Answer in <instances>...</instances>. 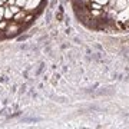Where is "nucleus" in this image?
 <instances>
[{
  "mask_svg": "<svg viewBox=\"0 0 129 129\" xmlns=\"http://www.w3.org/2000/svg\"><path fill=\"white\" fill-rule=\"evenodd\" d=\"M42 0H26V5H24V9L27 12H33L35 9H37V6L40 5Z\"/></svg>",
  "mask_w": 129,
  "mask_h": 129,
  "instance_id": "obj_1",
  "label": "nucleus"
},
{
  "mask_svg": "<svg viewBox=\"0 0 129 129\" xmlns=\"http://www.w3.org/2000/svg\"><path fill=\"white\" fill-rule=\"evenodd\" d=\"M19 29H20V27H19V24L14 22L13 24H9V26H7V29H6V35H7V36H13V35L17 33Z\"/></svg>",
  "mask_w": 129,
  "mask_h": 129,
  "instance_id": "obj_2",
  "label": "nucleus"
},
{
  "mask_svg": "<svg viewBox=\"0 0 129 129\" xmlns=\"http://www.w3.org/2000/svg\"><path fill=\"white\" fill-rule=\"evenodd\" d=\"M6 19H12L13 17V13H12V10L10 9H5V14H3Z\"/></svg>",
  "mask_w": 129,
  "mask_h": 129,
  "instance_id": "obj_3",
  "label": "nucleus"
},
{
  "mask_svg": "<svg viewBox=\"0 0 129 129\" xmlns=\"http://www.w3.org/2000/svg\"><path fill=\"white\" fill-rule=\"evenodd\" d=\"M128 17H129V12L123 10V12L120 13V16H119V20H123V19H128Z\"/></svg>",
  "mask_w": 129,
  "mask_h": 129,
  "instance_id": "obj_4",
  "label": "nucleus"
},
{
  "mask_svg": "<svg viewBox=\"0 0 129 129\" xmlns=\"http://www.w3.org/2000/svg\"><path fill=\"white\" fill-rule=\"evenodd\" d=\"M9 9L12 10V13H13V14H16V13H19V12H20V9H19V6H10Z\"/></svg>",
  "mask_w": 129,
  "mask_h": 129,
  "instance_id": "obj_5",
  "label": "nucleus"
},
{
  "mask_svg": "<svg viewBox=\"0 0 129 129\" xmlns=\"http://www.w3.org/2000/svg\"><path fill=\"white\" fill-rule=\"evenodd\" d=\"M17 2V6H23L24 7V5H26V0H16Z\"/></svg>",
  "mask_w": 129,
  "mask_h": 129,
  "instance_id": "obj_6",
  "label": "nucleus"
},
{
  "mask_svg": "<svg viewBox=\"0 0 129 129\" xmlns=\"http://www.w3.org/2000/svg\"><path fill=\"white\" fill-rule=\"evenodd\" d=\"M95 2H96V3H99V5H106L109 0H95Z\"/></svg>",
  "mask_w": 129,
  "mask_h": 129,
  "instance_id": "obj_7",
  "label": "nucleus"
},
{
  "mask_svg": "<svg viewBox=\"0 0 129 129\" xmlns=\"http://www.w3.org/2000/svg\"><path fill=\"white\" fill-rule=\"evenodd\" d=\"M6 26H7V23H6V22H0V29H5Z\"/></svg>",
  "mask_w": 129,
  "mask_h": 129,
  "instance_id": "obj_8",
  "label": "nucleus"
},
{
  "mask_svg": "<svg viewBox=\"0 0 129 129\" xmlns=\"http://www.w3.org/2000/svg\"><path fill=\"white\" fill-rule=\"evenodd\" d=\"M3 14H5V9H3V7H2V6H0V16H2V17H3Z\"/></svg>",
  "mask_w": 129,
  "mask_h": 129,
  "instance_id": "obj_9",
  "label": "nucleus"
},
{
  "mask_svg": "<svg viewBox=\"0 0 129 129\" xmlns=\"http://www.w3.org/2000/svg\"><path fill=\"white\" fill-rule=\"evenodd\" d=\"M0 20H2V16H0Z\"/></svg>",
  "mask_w": 129,
  "mask_h": 129,
  "instance_id": "obj_10",
  "label": "nucleus"
}]
</instances>
